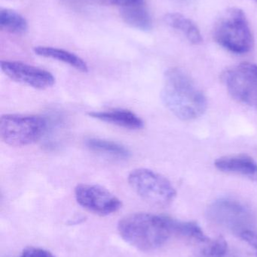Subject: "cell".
<instances>
[{
    "label": "cell",
    "mask_w": 257,
    "mask_h": 257,
    "mask_svg": "<svg viewBox=\"0 0 257 257\" xmlns=\"http://www.w3.org/2000/svg\"><path fill=\"white\" fill-rule=\"evenodd\" d=\"M175 219L149 213H134L124 217L118 224L120 236L142 251H152L164 245L175 235Z\"/></svg>",
    "instance_id": "7a4b0ae2"
},
{
    "label": "cell",
    "mask_w": 257,
    "mask_h": 257,
    "mask_svg": "<svg viewBox=\"0 0 257 257\" xmlns=\"http://www.w3.org/2000/svg\"><path fill=\"white\" fill-rule=\"evenodd\" d=\"M161 97L172 114L186 121L199 118L207 109L203 92L179 68H170L164 72Z\"/></svg>",
    "instance_id": "6da1fadb"
},
{
    "label": "cell",
    "mask_w": 257,
    "mask_h": 257,
    "mask_svg": "<svg viewBox=\"0 0 257 257\" xmlns=\"http://www.w3.org/2000/svg\"><path fill=\"white\" fill-rule=\"evenodd\" d=\"M239 237L255 250L257 256V233L253 232V230L246 231V232H243Z\"/></svg>",
    "instance_id": "ffe728a7"
},
{
    "label": "cell",
    "mask_w": 257,
    "mask_h": 257,
    "mask_svg": "<svg viewBox=\"0 0 257 257\" xmlns=\"http://www.w3.org/2000/svg\"><path fill=\"white\" fill-rule=\"evenodd\" d=\"M216 168L222 172L253 176L257 174V163L247 155L226 156L217 159Z\"/></svg>",
    "instance_id": "8fae6325"
},
{
    "label": "cell",
    "mask_w": 257,
    "mask_h": 257,
    "mask_svg": "<svg viewBox=\"0 0 257 257\" xmlns=\"http://www.w3.org/2000/svg\"><path fill=\"white\" fill-rule=\"evenodd\" d=\"M65 1L72 4H81V3H90L92 0H65Z\"/></svg>",
    "instance_id": "7402d4cb"
},
{
    "label": "cell",
    "mask_w": 257,
    "mask_h": 257,
    "mask_svg": "<svg viewBox=\"0 0 257 257\" xmlns=\"http://www.w3.org/2000/svg\"><path fill=\"white\" fill-rule=\"evenodd\" d=\"M164 19L169 27L184 33L191 43L199 45L203 42L202 34L197 26L191 20L181 14H167Z\"/></svg>",
    "instance_id": "5bb4252c"
},
{
    "label": "cell",
    "mask_w": 257,
    "mask_h": 257,
    "mask_svg": "<svg viewBox=\"0 0 257 257\" xmlns=\"http://www.w3.org/2000/svg\"><path fill=\"white\" fill-rule=\"evenodd\" d=\"M47 127L46 119L39 115L8 114L0 119L2 140L10 146H27L38 142Z\"/></svg>",
    "instance_id": "277c9868"
},
{
    "label": "cell",
    "mask_w": 257,
    "mask_h": 257,
    "mask_svg": "<svg viewBox=\"0 0 257 257\" xmlns=\"http://www.w3.org/2000/svg\"><path fill=\"white\" fill-rule=\"evenodd\" d=\"M75 197L80 206L100 216L114 214L122 205L117 196L97 184H78L75 189Z\"/></svg>",
    "instance_id": "ba28073f"
},
{
    "label": "cell",
    "mask_w": 257,
    "mask_h": 257,
    "mask_svg": "<svg viewBox=\"0 0 257 257\" xmlns=\"http://www.w3.org/2000/svg\"><path fill=\"white\" fill-rule=\"evenodd\" d=\"M214 37L220 46L235 54H246L253 47L248 21L244 12L238 8L222 14L214 27Z\"/></svg>",
    "instance_id": "3957f363"
},
{
    "label": "cell",
    "mask_w": 257,
    "mask_h": 257,
    "mask_svg": "<svg viewBox=\"0 0 257 257\" xmlns=\"http://www.w3.org/2000/svg\"><path fill=\"white\" fill-rule=\"evenodd\" d=\"M89 115L92 118L107 122L128 130H140L144 122L135 113L126 109H112L103 111H92Z\"/></svg>",
    "instance_id": "30bf717a"
},
{
    "label": "cell",
    "mask_w": 257,
    "mask_h": 257,
    "mask_svg": "<svg viewBox=\"0 0 257 257\" xmlns=\"http://www.w3.org/2000/svg\"><path fill=\"white\" fill-rule=\"evenodd\" d=\"M33 51L35 54L40 57L53 59L66 63L80 72H88L89 71V66L85 61L73 53L69 52L66 50L53 47L37 46L35 47Z\"/></svg>",
    "instance_id": "7c38bea8"
},
{
    "label": "cell",
    "mask_w": 257,
    "mask_h": 257,
    "mask_svg": "<svg viewBox=\"0 0 257 257\" xmlns=\"http://www.w3.org/2000/svg\"><path fill=\"white\" fill-rule=\"evenodd\" d=\"M19 257H55L51 252L40 247H29L23 250Z\"/></svg>",
    "instance_id": "d6986e66"
},
{
    "label": "cell",
    "mask_w": 257,
    "mask_h": 257,
    "mask_svg": "<svg viewBox=\"0 0 257 257\" xmlns=\"http://www.w3.org/2000/svg\"><path fill=\"white\" fill-rule=\"evenodd\" d=\"M85 146L94 152L115 158L128 159L131 157V152L128 148L112 141L92 138L85 141Z\"/></svg>",
    "instance_id": "9a60e30c"
},
{
    "label": "cell",
    "mask_w": 257,
    "mask_h": 257,
    "mask_svg": "<svg viewBox=\"0 0 257 257\" xmlns=\"http://www.w3.org/2000/svg\"><path fill=\"white\" fill-rule=\"evenodd\" d=\"M207 217L214 224L239 236L246 231L252 230L254 225L250 208L239 201L229 198L217 199L210 205Z\"/></svg>",
    "instance_id": "8992f818"
},
{
    "label": "cell",
    "mask_w": 257,
    "mask_h": 257,
    "mask_svg": "<svg viewBox=\"0 0 257 257\" xmlns=\"http://www.w3.org/2000/svg\"><path fill=\"white\" fill-rule=\"evenodd\" d=\"M2 30L14 34H24L28 30L27 20L21 14L12 9H2L0 12Z\"/></svg>",
    "instance_id": "2e32d148"
},
{
    "label": "cell",
    "mask_w": 257,
    "mask_h": 257,
    "mask_svg": "<svg viewBox=\"0 0 257 257\" xmlns=\"http://www.w3.org/2000/svg\"><path fill=\"white\" fill-rule=\"evenodd\" d=\"M253 1L256 2L257 3V0H253Z\"/></svg>",
    "instance_id": "603a6c76"
},
{
    "label": "cell",
    "mask_w": 257,
    "mask_h": 257,
    "mask_svg": "<svg viewBox=\"0 0 257 257\" xmlns=\"http://www.w3.org/2000/svg\"><path fill=\"white\" fill-rule=\"evenodd\" d=\"M228 251V244L223 236L209 241L202 253L204 257H225Z\"/></svg>",
    "instance_id": "ac0fdd59"
},
{
    "label": "cell",
    "mask_w": 257,
    "mask_h": 257,
    "mask_svg": "<svg viewBox=\"0 0 257 257\" xmlns=\"http://www.w3.org/2000/svg\"><path fill=\"white\" fill-rule=\"evenodd\" d=\"M1 69L10 79L39 90L52 87L55 83V78L51 72L27 63L2 61Z\"/></svg>",
    "instance_id": "9c48e42d"
},
{
    "label": "cell",
    "mask_w": 257,
    "mask_h": 257,
    "mask_svg": "<svg viewBox=\"0 0 257 257\" xmlns=\"http://www.w3.org/2000/svg\"><path fill=\"white\" fill-rule=\"evenodd\" d=\"M223 80L231 96L240 103L257 108V65L242 63L228 69Z\"/></svg>",
    "instance_id": "52a82bcc"
},
{
    "label": "cell",
    "mask_w": 257,
    "mask_h": 257,
    "mask_svg": "<svg viewBox=\"0 0 257 257\" xmlns=\"http://www.w3.org/2000/svg\"><path fill=\"white\" fill-rule=\"evenodd\" d=\"M128 181L132 190L143 200L152 205L166 206L176 197V190L172 183L151 169H134L128 175Z\"/></svg>",
    "instance_id": "5b68a950"
},
{
    "label": "cell",
    "mask_w": 257,
    "mask_h": 257,
    "mask_svg": "<svg viewBox=\"0 0 257 257\" xmlns=\"http://www.w3.org/2000/svg\"><path fill=\"white\" fill-rule=\"evenodd\" d=\"M103 3L112 6H117L120 8L133 5L145 4V0H102Z\"/></svg>",
    "instance_id": "44dd1931"
},
{
    "label": "cell",
    "mask_w": 257,
    "mask_h": 257,
    "mask_svg": "<svg viewBox=\"0 0 257 257\" xmlns=\"http://www.w3.org/2000/svg\"><path fill=\"white\" fill-rule=\"evenodd\" d=\"M174 230L175 235L194 240L198 242L208 243L210 241L200 226L195 222L181 221L175 219Z\"/></svg>",
    "instance_id": "e0dca14e"
},
{
    "label": "cell",
    "mask_w": 257,
    "mask_h": 257,
    "mask_svg": "<svg viewBox=\"0 0 257 257\" xmlns=\"http://www.w3.org/2000/svg\"><path fill=\"white\" fill-rule=\"evenodd\" d=\"M120 15L124 22L130 27L143 31H148L152 29V18L145 4L121 8Z\"/></svg>",
    "instance_id": "4fadbf2b"
}]
</instances>
